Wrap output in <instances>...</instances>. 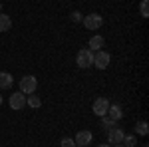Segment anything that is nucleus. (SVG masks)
<instances>
[{"instance_id": "f3484780", "label": "nucleus", "mask_w": 149, "mask_h": 147, "mask_svg": "<svg viewBox=\"0 0 149 147\" xmlns=\"http://www.w3.org/2000/svg\"><path fill=\"white\" fill-rule=\"evenodd\" d=\"M139 12H141L143 18H147V16H149V0H141V4H139Z\"/></svg>"}, {"instance_id": "2eb2a0df", "label": "nucleus", "mask_w": 149, "mask_h": 147, "mask_svg": "<svg viewBox=\"0 0 149 147\" xmlns=\"http://www.w3.org/2000/svg\"><path fill=\"white\" fill-rule=\"evenodd\" d=\"M121 143L125 147H137V135H135V133H125Z\"/></svg>"}, {"instance_id": "f8f14e48", "label": "nucleus", "mask_w": 149, "mask_h": 147, "mask_svg": "<svg viewBox=\"0 0 149 147\" xmlns=\"http://www.w3.org/2000/svg\"><path fill=\"white\" fill-rule=\"evenodd\" d=\"M26 105L32 109H38V107H42V98L36 93H30V95H26Z\"/></svg>"}, {"instance_id": "5701e85b", "label": "nucleus", "mask_w": 149, "mask_h": 147, "mask_svg": "<svg viewBox=\"0 0 149 147\" xmlns=\"http://www.w3.org/2000/svg\"><path fill=\"white\" fill-rule=\"evenodd\" d=\"M0 12H2V4H0Z\"/></svg>"}, {"instance_id": "1a4fd4ad", "label": "nucleus", "mask_w": 149, "mask_h": 147, "mask_svg": "<svg viewBox=\"0 0 149 147\" xmlns=\"http://www.w3.org/2000/svg\"><path fill=\"white\" fill-rule=\"evenodd\" d=\"M103 44H105L103 36L95 34V36L90 38V46H88V50H92V52H100V50H103Z\"/></svg>"}, {"instance_id": "4468645a", "label": "nucleus", "mask_w": 149, "mask_h": 147, "mask_svg": "<svg viewBox=\"0 0 149 147\" xmlns=\"http://www.w3.org/2000/svg\"><path fill=\"white\" fill-rule=\"evenodd\" d=\"M147 133H149V125H147V121H137V123H135V135H139V137H147Z\"/></svg>"}, {"instance_id": "7ed1b4c3", "label": "nucleus", "mask_w": 149, "mask_h": 147, "mask_svg": "<svg viewBox=\"0 0 149 147\" xmlns=\"http://www.w3.org/2000/svg\"><path fill=\"white\" fill-rule=\"evenodd\" d=\"M109 64H111V56H109V52H105V50L93 52V68L105 70Z\"/></svg>"}, {"instance_id": "423d86ee", "label": "nucleus", "mask_w": 149, "mask_h": 147, "mask_svg": "<svg viewBox=\"0 0 149 147\" xmlns=\"http://www.w3.org/2000/svg\"><path fill=\"white\" fill-rule=\"evenodd\" d=\"M107 107H109V100L107 98H95L92 103V111L97 115V117H103L107 115Z\"/></svg>"}, {"instance_id": "aec40b11", "label": "nucleus", "mask_w": 149, "mask_h": 147, "mask_svg": "<svg viewBox=\"0 0 149 147\" xmlns=\"http://www.w3.org/2000/svg\"><path fill=\"white\" fill-rule=\"evenodd\" d=\"M97 147H111V145H109V143H100Z\"/></svg>"}, {"instance_id": "4be33fe9", "label": "nucleus", "mask_w": 149, "mask_h": 147, "mask_svg": "<svg viewBox=\"0 0 149 147\" xmlns=\"http://www.w3.org/2000/svg\"><path fill=\"white\" fill-rule=\"evenodd\" d=\"M2 102H4V100H2V95H0V105H2Z\"/></svg>"}, {"instance_id": "412c9836", "label": "nucleus", "mask_w": 149, "mask_h": 147, "mask_svg": "<svg viewBox=\"0 0 149 147\" xmlns=\"http://www.w3.org/2000/svg\"><path fill=\"white\" fill-rule=\"evenodd\" d=\"M111 147H125L123 143H117V145H111Z\"/></svg>"}, {"instance_id": "39448f33", "label": "nucleus", "mask_w": 149, "mask_h": 147, "mask_svg": "<svg viewBox=\"0 0 149 147\" xmlns=\"http://www.w3.org/2000/svg\"><path fill=\"white\" fill-rule=\"evenodd\" d=\"M8 103H10V107L14 111H20V109L26 107V95L20 90L14 91V93H10V98H8Z\"/></svg>"}, {"instance_id": "dca6fc26", "label": "nucleus", "mask_w": 149, "mask_h": 147, "mask_svg": "<svg viewBox=\"0 0 149 147\" xmlns=\"http://www.w3.org/2000/svg\"><path fill=\"white\" fill-rule=\"evenodd\" d=\"M115 125H117V121H115V119H111L109 115H103V117H102V127L105 129V131H109V129H111V127H115Z\"/></svg>"}, {"instance_id": "a211bd4d", "label": "nucleus", "mask_w": 149, "mask_h": 147, "mask_svg": "<svg viewBox=\"0 0 149 147\" xmlns=\"http://www.w3.org/2000/svg\"><path fill=\"white\" fill-rule=\"evenodd\" d=\"M60 147H76V141H74V137H64V139L60 141Z\"/></svg>"}, {"instance_id": "0eeeda50", "label": "nucleus", "mask_w": 149, "mask_h": 147, "mask_svg": "<svg viewBox=\"0 0 149 147\" xmlns=\"http://www.w3.org/2000/svg\"><path fill=\"white\" fill-rule=\"evenodd\" d=\"M74 141H76V147H90V143L93 141V133L90 129H81L76 133Z\"/></svg>"}, {"instance_id": "9b49d317", "label": "nucleus", "mask_w": 149, "mask_h": 147, "mask_svg": "<svg viewBox=\"0 0 149 147\" xmlns=\"http://www.w3.org/2000/svg\"><path fill=\"white\" fill-rule=\"evenodd\" d=\"M14 78H12L10 72H0V90H10Z\"/></svg>"}, {"instance_id": "9d476101", "label": "nucleus", "mask_w": 149, "mask_h": 147, "mask_svg": "<svg viewBox=\"0 0 149 147\" xmlns=\"http://www.w3.org/2000/svg\"><path fill=\"white\" fill-rule=\"evenodd\" d=\"M107 115L115 119V121H119L121 117H123V109H121V105L119 103H109V107H107Z\"/></svg>"}, {"instance_id": "20e7f679", "label": "nucleus", "mask_w": 149, "mask_h": 147, "mask_svg": "<svg viewBox=\"0 0 149 147\" xmlns=\"http://www.w3.org/2000/svg\"><path fill=\"white\" fill-rule=\"evenodd\" d=\"M36 88H38V79H36V76H24V78L20 79V91H22L24 95L34 93Z\"/></svg>"}, {"instance_id": "6ab92c4d", "label": "nucleus", "mask_w": 149, "mask_h": 147, "mask_svg": "<svg viewBox=\"0 0 149 147\" xmlns=\"http://www.w3.org/2000/svg\"><path fill=\"white\" fill-rule=\"evenodd\" d=\"M70 18H72V22H81V20H84V14L78 12V10H74L72 14H70Z\"/></svg>"}, {"instance_id": "f257e3e1", "label": "nucleus", "mask_w": 149, "mask_h": 147, "mask_svg": "<svg viewBox=\"0 0 149 147\" xmlns=\"http://www.w3.org/2000/svg\"><path fill=\"white\" fill-rule=\"evenodd\" d=\"M76 64H78V68H81V70H90L93 66V52L88 50V48L80 50L78 56H76Z\"/></svg>"}, {"instance_id": "f03ea898", "label": "nucleus", "mask_w": 149, "mask_h": 147, "mask_svg": "<svg viewBox=\"0 0 149 147\" xmlns=\"http://www.w3.org/2000/svg\"><path fill=\"white\" fill-rule=\"evenodd\" d=\"M81 24H84V28H88V30H100L103 26V18L102 14H88V16H84V20H81Z\"/></svg>"}, {"instance_id": "6e6552de", "label": "nucleus", "mask_w": 149, "mask_h": 147, "mask_svg": "<svg viewBox=\"0 0 149 147\" xmlns=\"http://www.w3.org/2000/svg\"><path fill=\"white\" fill-rule=\"evenodd\" d=\"M123 135H125V131L115 125V127H111V129L107 131V143H109V145H117V143L123 141Z\"/></svg>"}, {"instance_id": "ddd939ff", "label": "nucleus", "mask_w": 149, "mask_h": 147, "mask_svg": "<svg viewBox=\"0 0 149 147\" xmlns=\"http://www.w3.org/2000/svg\"><path fill=\"white\" fill-rule=\"evenodd\" d=\"M10 28H12V18L8 14L0 12V32H8Z\"/></svg>"}]
</instances>
